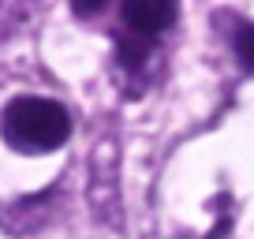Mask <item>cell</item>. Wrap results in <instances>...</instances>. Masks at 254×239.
<instances>
[{
	"mask_svg": "<svg viewBox=\"0 0 254 239\" xmlns=\"http://www.w3.org/2000/svg\"><path fill=\"white\" fill-rule=\"evenodd\" d=\"M0 138L15 153H53L71 138V112L53 97L19 94L0 109Z\"/></svg>",
	"mask_w": 254,
	"mask_h": 239,
	"instance_id": "6da1fadb",
	"label": "cell"
},
{
	"mask_svg": "<svg viewBox=\"0 0 254 239\" xmlns=\"http://www.w3.org/2000/svg\"><path fill=\"white\" fill-rule=\"evenodd\" d=\"M176 11L180 4L176 0H120V19H124L127 34H138L146 41H157L172 30Z\"/></svg>",
	"mask_w": 254,
	"mask_h": 239,
	"instance_id": "7a4b0ae2",
	"label": "cell"
},
{
	"mask_svg": "<svg viewBox=\"0 0 254 239\" xmlns=\"http://www.w3.org/2000/svg\"><path fill=\"white\" fill-rule=\"evenodd\" d=\"M232 53H236L239 67L254 75V23L236 19V26H232Z\"/></svg>",
	"mask_w": 254,
	"mask_h": 239,
	"instance_id": "3957f363",
	"label": "cell"
},
{
	"mask_svg": "<svg viewBox=\"0 0 254 239\" xmlns=\"http://www.w3.org/2000/svg\"><path fill=\"white\" fill-rule=\"evenodd\" d=\"M71 4V11H75V19H97V15H105V11L112 8V0H67Z\"/></svg>",
	"mask_w": 254,
	"mask_h": 239,
	"instance_id": "277c9868",
	"label": "cell"
}]
</instances>
